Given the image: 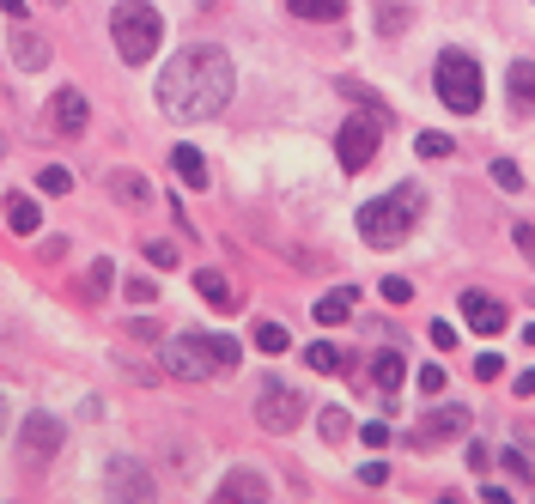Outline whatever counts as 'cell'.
<instances>
[{
	"instance_id": "1",
	"label": "cell",
	"mask_w": 535,
	"mask_h": 504,
	"mask_svg": "<svg viewBox=\"0 0 535 504\" xmlns=\"http://www.w3.org/2000/svg\"><path fill=\"white\" fill-rule=\"evenodd\" d=\"M231 85H238V73H231L226 49L189 43V49L170 55L165 73H159V110H165L170 121H207L231 103Z\"/></svg>"
},
{
	"instance_id": "2",
	"label": "cell",
	"mask_w": 535,
	"mask_h": 504,
	"mask_svg": "<svg viewBox=\"0 0 535 504\" xmlns=\"http://www.w3.org/2000/svg\"><path fill=\"white\" fill-rule=\"evenodd\" d=\"M238 359H244V346L231 334H177V341H165V371L170 377H189V383L238 371Z\"/></svg>"
},
{
	"instance_id": "3",
	"label": "cell",
	"mask_w": 535,
	"mask_h": 504,
	"mask_svg": "<svg viewBox=\"0 0 535 504\" xmlns=\"http://www.w3.org/2000/svg\"><path fill=\"white\" fill-rule=\"evenodd\" d=\"M420 207H426L420 189H390L384 201H365V207H359V237H365L371 249H395V243L413 231Z\"/></svg>"
},
{
	"instance_id": "4",
	"label": "cell",
	"mask_w": 535,
	"mask_h": 504,
	"mask_svg": "<svg viewBox=\"0 0 535 504\" xmlns=\"http://www.w3.org/2000/svg\"><path fill=\"white\" fill-rule=\"evenodd\" d=\"M110 43H116V55H122L128 67L152 61L159 55V43H165L159 6H146V0H116V13H110Z\"/></svg>"
},
{
	"instance_id": "5",
	"label": "cell",
	"mask_w": 535,
	"mask_h": 504,
	"mask_svg": "<svg viewBox=\"0 0 535 504\" xmlns=\"http://www.w3.org/2000/svg\"><path fill=\"white\" fill-rule=\"evenodd\" d=\"M433 80H438V98L451 103L456 116H474L481 110V61L469 55V49H444L433 67Z\"/></svg>"
},
{
	"instance_id": "6",
	"label": "cell",
	"mask_w": 535,
	"mask_h": 504,
	"mask_svg": "<svg viewBox=\"0 0 535 504\" xmlns=\"http://www.w3.org/2000/svg\"><path fill=\"white\" fill-rule=\"evenodd\" d=\"M384 110H371V116H347V128H341V141H335V152H341V170L347 177H359L371 159H377V146H384Z\"/></svg>"
},
{
	"instance_id": "7",
	"label": "cell",
	"mask_w": 535,
	"mask_h": 504,
	"mask_svg": "<svg viewBox=\"0 0 535 504\" xmlns=\"http://www.w3.org/2000/svg\"><path fill=\"white\" fill-rule=\"evenodd\" d=\"M62 420L55 413H24V425H19V468L24 474H43L49 468V456L62 450Z\"/></svg>"
},
{
	"instance_id": "8",
	"label": "cell",
	"mask_w": 535,
	"mask_h": 504,
	"mask_svg": "<svg viewBox=\"0 0 535 504\" xmlns=\"http://www.w3.org/2000/svg\"><path fill=\"white\" fill-rule=\"evenodd\" d=\"M305 395L292 383H268L262 395H256V420L268 425V431H292V425H305Z\"/></svg>"
},
{
	"instance_id": "9",
	"label": "cell",
	"mask_w": 535,
	"mask_h": 504,
	"mask_svg": "<svg viewBox=\"0 0 535 504\" xmlns=\"http://www.w3.org/2000/svg\"><path fill=\"white\" fill-rule=\"evenodd\" d=\"M456 438H469V407H433L426 420L413 425V450H438V444H456Z\"/></svg>"
},
{
	"instance_id": "10",
	"label": "cell",
	"mask_w": 535,
	"mask_h": 504,
	"mask_svg": "<svg viewBox=\"0 0 535 504\" xmlns=\"http://www.w3.org/2000/svg\"><path fill=\"white\" fill-rule=\"evenodd\" d=\"M85 121H92L85 98L73 92V85H62V92L49 98V134H55V141H73V134H85Z\"/></svg>"
},
{
	"instance_id": "11",
	"label": "cell",
	"mask_w": 535,
	"mask_h": 504,
	"mask_svg": "<svg viewBox=\"0 0 535 504\" xmlns=\"http://www.w3.org/2000/svg\"><path fill=\"white\" fill-rule=\"evenodd\" d=\"M103 474H110V499H152V492H159V486L146 480V468L141 462H128V456H110V468H103Z\"/></svg>"
},
{
	"instance_id": "12",
	"label": "cell",
	"mask_w": 535,
	"mask_h": 504,
	"mask_svg": "<svg viewBox=\"0 0 535 504\" xmlns=\"http://www.w3.org/2000/svg\"><path fill=\"white\" fill-rule=\"evenodd\" d=\"M462 316H469V328L474 334H505V304L499 298H487V292H462Z\"/></svg>"
},
{
	"instance_id": "13",
	"label": "cell",
	"mask_w": 535,
	"mask_h": 504,
	"mask_svg": "<svg viewBox=\"0 0 535 504\" xmlns=\"http://www.w3.org/2000/svg\"><path fill=\"white\" fill-rule=\"evenodd\" d=\"M6 55H13V67H19V73H37V67H49V43H43L31 24H19V31L6 37Z\"/></svg>"
},
{
	"instance_id": "14",
	"label": "cell",
	"mask_w": 535,
	"mask_h": 504,
	"mask_svg": "<svg viewBox=\"0 0 535 504\" xmlns=\"http://www.w3.org/2000/svg\"><path fill=\"white\" fill-rule=\"evenodd\" d=\"M274 486H268V474H256V468H238V474H226L219 480V499L226 504H262Z\"/></svg>"
},
{
	"instance_id": "15",
	"label": "cell",
	"mask_w": 535,
	"mask_h": 504,
	"mask_svg": "<svg viewBox=\"0 0 535 504\" xmlns=\"http://www.w3.org/2000/svg\"><path fill=\"white\" fill-rule=\"evenodd\" d=\"M371 383L384 389V395H395V389H402V377H408V359H402V353H395V346H384V353H371Z\"/></svg>"
},
{
	"instance_id": "16",
	"label": "cell",
	"mask_w": 535,
	"mask_h": 504,
	"mask_svg": "<svg viewBox=\"0 0 535 504\" xmlns=\"http://www.w3.org/2000/svg\"><path fill=\"white\" fill-rule=\"evenodd\" d=\"M353 304H359V286H335V292H323V298H316V323H323V328L347 323Z\"/></svg>"
},
{
	"instance_id": "17",
	"label": "cell",
	"mask_w": 535,
	"mask_h": 504,
	"mask_svg": "<svg viewBox=\"0 0 535 504\" xmlns=\"http://www.w3.org/2000/svg\"><path fill=\"white\" fill-rule=\"evenodd\" d=\"M6 225H13L19 237H31V231H43V207L31 201V195H6Z\"/></svg>"
},
{
	"instance_id": "18",
	"label": "cell",
	"mask_w": 535,
	"mask_h": 504,
	"mask_svg": "<svg viewBox=\"0 0 535 504\" xmlns=\"http://www.w3.org/2000/svg\"><path fill=\"white\" fill-rule=\"evenodd\" d=\"M505 92H511L517 110H535V61H511V73H505Z\"/></svg>"
},
{
	"instance_id": "19",
	"label": "cell",
	"mask_w": 535,
	"mask_h": 504,
	"mask_svg": "<svg viewBox=\"0 0 535 504\" xmlns=\"http://www.w3.org/2000/svg\"><path fill=\"white\" fill-rule=\"evenodd\" d=\"M195 292H201L207 304H219V310H231V304H238V292L226 286V274H219V267H201V274H195Z\"/></svg>"
},
{
	"instance_id": "20",
	"label": "cell",
	"mask_w": 535,
	"mask_h": 504,
	"mask_svg": "<svg viewBox=\"0 0 535 504\" xmlns=\"http://www.w3.org/2000/svg\"><path fill=\"white\" fill-rule=\"evenodd\" d=\"M170 164H177V177H183L189 189H207V159L195 146H170Z\"/></svg>"
},
{
	"instance_id": "21",
	"label": "cell",
	"mask_w": 535,
	"mask_h": 504,
	"mask_svg": "<svg viewBox=\"0 0 535 504\" xmlns=\"http://www.w3.org/2000/svg\"><path fill=\"white\" fill-rule=\"evenodd\" d=\"M305 364H310V371H323V377H335V371H347V359H341V346H329V341H310V346H305Z\"/></svg>"
},
{
	"instance_id": "22",
	"label": "cell",
	"mask_w": 535,
	"mask_h": 504,
	"mask_svg": "<svg viewBox=\"0 0 535 504\" xmlns=\"http://www.w3.org/2000/svg\"><path fill=\"white\" fill-rule=\"evenodd\" d=\"M499 468H505V474H511L517 486H530V492H535V462H530V456H523L517 444H505V450H499Z\"/></svg>"
},
{
	"instance_id": "23",
	"label": "cell",
	"mask_w": 535,
	"mask_h": 504,
	"mask_svg": "<svg viewBox=\"0 0 535 504\" xmlns=\"http://www.w3.org/2000/svg\"><path fill=\"white\" fill-rule=\"evenodd\" d=\"M292 19H341L347 13V0H287Z\"/></svg>"
},
{
	"instance_id": "24",
	"label": "cell",
	"mask_w": 535,
	"mask_h": 504,
	"mask_svg": "<svg viewBox=\"0 0 535 504\" xmlns=\"http://www.w3.org/2000/svg\"><path fill=\"white\" fill-rule=\"evenodd\" d=\"M256 346H262L268 359H280V353H287V346H292V334H287V328H280V323H256Z\"/></svg>"
},
{
	"instance_id": "25",
	"label": "cell",
	"mask_w": 535,
	"mask_h": 504,
	"mask_svg": "<svg viewBox=\"0 0 535 504\" xmlns=\"http://www.w3.org/2000/svg\"><path fill=\"white\" fill-rule=\"evenodd\" d=\"M116 201H128V207H146V177L122 170V177H116Z\"/></svg>"
},
{
	"instance_id": "26",
	"label": "cell",
	"mask_w": 535,
	"mask_h": 504,
	"mask_svg": "<svg viewBox=\"0 0 535 504\" xmlns=\"http://www.w3.org/2000/svg\"><path fill=\"white\" fill-rule=\"evenodd\" d=\"M37 189H43V195H67V189H73V170H62V164H49V170L37 177Z\"/></svg>"
},
{
	"instance_id": "27",
	"label": "cell",
	"mask_w": 535,
	"mask_h": 504,
	"mask_svg": "<svg viewBox=\"0 0 535 504\" xmlns=\"http://www.w3.org/2000/svg\"><path fill=\"white\" fill-rule=\"evenodd\" d=\"M413 146H420L426 159H451V152H456V141H451V134H413Z\"/></svg>"
},
{
	"instance_id": "28",
	"label": "cell",
	"mask_w": 535,
	"mask_h": 504,
	"mask_svg": "<svg viewBox=\"0 0 535 504\" xmlns=\"http://www.w3.org/2000/svg\"><path fill=\"white\" fill-rule=\"evenodd\" d=\"M493 182L505 189V195H517V189H523V170H517L511 159H493Z\"/></svg>"
},
{
	"instance_id": "29",
	"label": "cell",
	"mask_w": 535,
	"mask_h": 504,
	"mask_svg": "<svg viewBox=\"0 0 535 504\" xmlns=\"http://www.w3.org/2000/svg\"><path fill=\"white\" fill-rule=\"evenodd\" d=\"M323 438H329V444H341V438H347V413H341V407H323Z\"/></svg>"
},
{
	"instance_id": "30",
	"label": "cell",
	"mask_w": 535,
	"mask_h": 504,
	"mask_svg": "<svg viewBox=\"0 0 535 504\" xmlns=\"http://www.w3.org/2000/svg\"><path fill=\"white\" fill-rule=\"evenodd\" d=\"M413 383L426 389V395H438V389H444V364H420V371H413Z\"/></svg>"
},
{
	"instance_id": "31",
	"label": "cell",
	"mask_w": 535,
	"mask_h": 504,
	"mask_svg": "<svg viewBox=\"0 0 535 504\" xmlns=\"http://www.w3.org/2000/svg\"><path fill=\"white\" fill-rule=\"evenodd\" d=\"M122 292L134 304H152V298H159V280H122Z\"/></svg>"
},
{
	"instance_id": "32",
	"label": "cell",
	"mask_w": 535,
	"mask_h": 504,
	"mask_svg": "<svg viewBox=\"0 0 535 504\" xmlns=\"http://www.w3.org/2000/svg\"><path fill=\"white\" fill-rule=\"evenodd\" d=\"M146 262L152 267H177V243H146Z\"/></svg>"
},
{
	"instance_id": "33",
	"label": "cell",
	"mask_w": 535,
	"mask_h": 504,
	"mask_svg": "<svg viewBox=\"0 0 535 504\" xmlns=\"http://www.w3.org/2000/svg\"><path fill=\"white\" fill-rule=\"evenodd\" d=\"M402 24H408V13H402V6H384V13H377V31H384V37H395Z\"/></svg>"
},
{
	"instance_id": "34",
	"label": "cell",
	"mask_w": 535,
	"mask_h": 504,
	"mask_svg": "<svg viewBox=\"0 0 535 504\" xmlns=\"http://www.w3.org/2000/svg\"><path fill=\"white\" fill-rule=\"evenodd\" d=\"M384 298H390V304H408V298H413V286L402 280V274H390V280H384Z\"/></svg>"
},
{
	"instance_id": "35",
	"label": "cell",
	"mask_w": 535,
	"mask_h": 504,
	"mask_svg": "<svg viewBox=\"0 0 535 504\" xmlns=\"http://www.w3.org/2000/svg\"><path fill=\"white\" fill-rule=\"evenodd\" d=\"M474 377H505V359H499V353H481V359H474Z\"/></svg>"
},
{
	"instance_id": "36",
	"label": "cell",
	"mask_w": 535,
	"mask_h": 504,
	"mask_svg": "<svg viewBox=\"0 0 535 504\" xmlns=\"http://www.w3.org/2000/svg\"><path fill=\"white\" fill-rule=\"evenodd\" d=\"M359 480H365V486H384V480H390V462H365V468H359Z\"/></svg>"
},
{
	"instance_id": "37",
	"label": "cell",
	"mask_w": 535,
	"mask_h": 504,
	"mask_svg": "<svg viewBox=\"0 0 535 504\" xmlns=\"http://www.w3.org/2000/svg\"><path fill=\"white\" fill-rule=\"evenodd\" d=\"M511 237H517V249L535 262V225H511Z\"/></svg>"
},
{
	"instance_id": "38",
	"label": "cell",
	"mask_w": 535,
	"mask_h": 504,
	"mask_svg": "<svg viewBox=\"0 0 535 504\" xmlns=\"http://www.w3.org/2000/svg\"><path fill=\"white\" fill-rule=\"evenodd\" d=\"M433 346H438V353H451V346H456V328L451 323H433Z\"/></svg>"
},
{
	"instance_id": "39",
	"label": "cell",
	"mask_w": 535,
	"mask_h": 504,
	"mask_svg": "<svg viewBox=\"0 0 535 504\" xmlns=\"http://www.w3.org/2000/svg\"><path fill=\"white\" fill-rule=\"evenodd\" d=\"M365 444H371V450H384V444H390V425H377V420H365Z\"/></svg>"
},
{
	"instance_id": "40",
	"label": "cell",
	"mask_w": 535,
	"mask_h": 504,
	"mask_svg": "<svg viewBox=\"0 0 535 504\" xmlns=\"http://www.w3.org/2000/svg\"><path fill=\"white\" fill-rule=\"evenodd\" d=\"M110 280H116V267H110V262H98V267H92V292H103Z\"/></svg>"
},
{
	"instance_id": "41",
	"label": "cell",
	"mask_w": 535,
	"mask_h": 504,
	"mask_svg": "<svg viewBox=\"0 0 535 504\" xmlns=\"http://www.w3.org/2000/svg\"><path fill=\"white\" fill-rule=\"evenodd\" d=\"M517 395H535V364L530 371H517Z\"/></svg>"
},
{
	"instance_id": "42",
	"label": "cell",
	"mask_w": 535,
	"mask_h": 504,
	"mask_svg": "<svg viewBox=\"0 0 535 504\" xmlns=\"http://www.w3.org/2000/svg\"><path fill=\"white\" fill-rule=\"evenodd\" d=\"M0 13H6V19H24V0H0Z\"/></svg>"
},
{
	"instance_id": "43",
	"label": "cell",
	"mask_w": 535,
	"mask_h": 504,
	"mask_svg": "<svg viewBox=\"0 0 535 504\" xmlns=\"http://www.w3.org/2000/svg\"><path fill=\"white\" fill-rule=\"evenodd\" d=\"M0 438H6V395H0Z\"/></svg>"
},
{
	"instance_id": "44",
	"label": "cell",
	"mask_w": 535,
	"mask_h": 504,
	"mask_svg": "<svg viewBox=\"0 0 535 504\" xmlns=\"http://www.w3.org/2000/svg\"><path fill=\"white\" fill-rule=\"evenodd\" d=\"M523 334H530V341H535V323H530V328H523Z\"/></svg>"
}]
</instances>
